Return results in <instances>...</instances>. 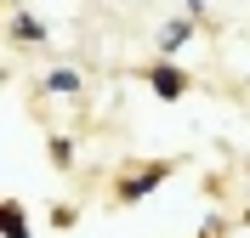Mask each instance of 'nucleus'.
<instances>
[{"instance_id": "f257e3e1", "label": "nucleus", "mask_w": 250, "mask_h": 238, "mask_svg": "<svg viewBox=\"0 0 250 238\" xmlns=\"http://www.w3.org/2000/svg\"><path fill=\"white\" fill-rule=\"evenodd\" d=\"M165 176H171V165H165V159H159V165H142V170H125L120 187H114V199H120V204H142V199H148Z\"/></svg>"}, {"instance_id": "f03ea898", "label": "nucleus", "mask_w": 250, "mask_h": 238, "mask_svg": "<svg viewBox=\"0 0 250 238\" xmlns=\"http://www.w3.org/2000/svg\"><path fill=\"white\" fill-rule=\"evenodd\" d=\"M148 91H154L159 102H176V96H188V74L176 63H154L148 68Z\"/></svg>"}, {"instance_id": "7ed1b4c3", "label": "nucleus", "mask_w": 250, "mask_h": 238, "mask_svg": "<svg viewBox=\"0 0 250 238\" xmlns=\"http://www.w3.org/2000/svg\"><path fill=\"white\" fill-rule=\"evenodd\" d=\"M193 29H199V17H171L165 29H159V51L171 57V51H182L188 40H193Z\"/></svg>"}, {"instance_id": "20e7f679", "label": "nucleus", "mask_w": 250, "mask_h": 238, "mask_svg": "<svg viewBox=\"0 0 250 238\" xmlns=\"http://www.w3.org/2000/svg\"><path fill=\"white\" fill-rule=\"evenodd\" d=\"M0 227H6V238H29V216H23V204H17V199H6V204H0Z\"/></svg>"}, {"instance_id": "39448f33", "label": "nucleus", "mask_w": 250, "mask_h": 238, "mask_svg": "<svg viewBox=\"0 0 250 238\" xmlns=\"http://www.w3.org/2000/svg\"><path fill=\"white\" fill-rule=\"evenodd\" d=\"M12 34H17V40H29V46H46V23H40V17H29V12L12 17Z\"/></svg>"}, {"instance_id": "423d86ee", "label": "nucleus", "mask_w": 250, "mask_h": 238, "mask_svg": "<svg viewBox=\"0 0 250 238\" xmlns=\"http://www.w3.org/2000/svg\"><path fill=\"white\" fill-rule=\"evenodd\" d=\"M80 85H85V79H80L74 68H51V74H46V91H51V96H74Z\"/></svg>"}, {"instance_id": "0eeeda50", "label": "nucleus", "mask_w": 250, "mask_h": 238, "mask_svg": "<svg viewBox=\"0 0 250 238\" xmlns=\"http://www.w3.org/2000/svg\"><path fill=\"white\" fill-rule=\"evenodd\" d=\"M51 165H57V170L74 165V142H68V136H51Z\"/></svg>"}, {"instance_id": "6e6552de", "label": "nucleus", "mask_w": 250, "mask_h": 238, "mask_svg": "<svg viewBox=\"0 0 250 238\" xmlns=\"http://www.w3.org/2000/svg\"><path fill=\"white\" fill-rule=\"evenodd\" d=\"M205 6H210V0H188V17H205Z\"/></svg>"}, {"instance_id": "1a4fd4ad", "label": "nucleus", "mask_w": 250, "mask_h": 238, "mask_svg": "<svg viewBox=\"0 0 250 238\" xmlns=\"http://www.w3.org/2000/svg\"><path fill=\"white\" fill-rule=\"evenodd\" d=\"M245 216H250V210H245Z\"/></svg>"}]
</instances>
